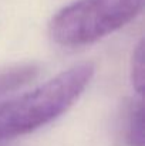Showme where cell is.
<instances>
[{
    "instance_id": "cell-4",
    "label": "cell",
    "mask_w": 145,
    "mask_h": 146,
    "mask_svg": "<svg viewBox=\"0 0 145 146\" xmlns=\"http://www.w3.org/2000/svg\"><path fill=\"white\" fill-rule=\"evenodd\" d=\"M127 141L131 146L145 145L144 105H142V102H138L130 113L128 123H127Z\"/></svg>"
},
{
    "instance_id": "cell-3",
    "label": "cell",
    "mask_w": 145,
    "mask_h": 146,
    "mask_svg": "<svg viewBox=\"0 0 145 146\" xmlns=\"http://www.w3.org/2000/svg\"><path fill=\"white\" fill-rule=\"evenodd\" d=\"M39 65L33 62L14 64L0 68V97L27 85L39 75Z\"/></svg>"
},
{
    "instance_id": "cell-2",
    "label": "cell",
    "mask_w": 145,
    "mask_h": 146,
    "mask_svg": "<svg viewBox=\"0 0 145 146\" xmlns=\"http://www.w3.org/2000/svg\"><path fill=\"white\" fill-rule=\"evenodd\" d=\"M144 4L145 0H76L54 14L48 33L63 47L90 46L131 23Z\"/></svg>"
},
{
    "instance_id": "cell-5",
    "label": "cell",
    "mask_w": 145,
    "mask_h": 146,
    "mask_svg": "<svg viewBox=\"0 0 145 146\" xmlns=\"http://www.w3.org/2000/svg\"><path fill=\"white\" fill-rule=\"evenodd\" d=\"M144 40H141L135 50L132 51L131 57V65H130V78L134 90L142 95L145 87V51H144Z\"/></svg>"
},
{
    "instance_id": "cell-1",
    "label": "cell",
    "mask_w": 145,
    "mask_h": 146,
    "mask_svg": "<svg viewBox=\"0 0 145 146\" xmlns=\"http://www.w3.org/2000/svg\"><path fill=\"white\" fill-rule=\"evenodd\" d=\"M96 72L93 62H78L30 92L0 102V141L27 135L67 112Z\"/></svg>"
}]
</instances>
